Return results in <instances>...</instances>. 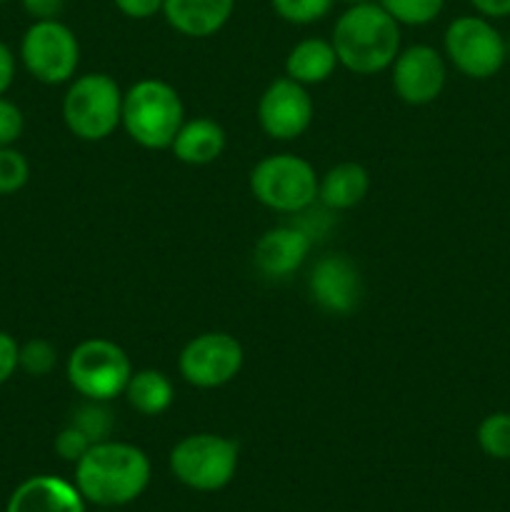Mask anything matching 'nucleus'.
Listing matches in <instances>:
<instances>
[{"mask_svg": "<svg viewBox=\"0 0 510 512\" xmlns=\"http://www.w3.org/2000/svg\"><path fill=\"white\" fill-rule=\"evenodd\" d=\"M470 3L485 18H505V15H510V0H470Z\"/></svg>", "mask_w": 510, "mask_h": 512, "instance_id": "33", "label": "nucleus"}, {"mask_svg": "<svg viewBox=\"0 0 510 512\" xmlns=\"http://www.w3.org/2000/svg\"><path fill=\"white\" fill-rule=\"evenodd\" d=\"M65 375L75 393L90 403H110L125 393L133 365L118 343L105 338H90L75 345L65 363Z\"/></svg>", "mask_w": 510, "mask_h": 512, "instance_id": "6", "label": "nucleus"}, {"mask_svg": "<svg viewBox=\"0 0 510 512\" xmlns=\"http://www.w3.org/2000/svg\"><path fill=\"white\" fill-rule=\"evenodd\" d=\"M370 175L360 163H338L320 178L318 200L328 210H350L365 200Z\"/></svg>", "mask_w": 510, "mask_h": 512, "instance_id": "19", "label": "nucleus"}, {"mask_svg": "<svg viewBox=\"0 0 510 512\" xmlns=\"http://www.w3.org/2000/svg\"><path fill=\"white\" fill-rule=\"evenodd\" d=\"M170 150H173L175 160L185 165L215 163L225 150V130L210 118L185 120Z\"/></svg>", "mask_w": 510, "mask_h": 512, "instance_id": "17", "label": "nucleus"}, {"mask_svg": "<svg viewBox=\"0 0 510 512\" xmlns=\"http://www.w3.org/2000/svg\"><path fill=\"white\" fill-rule=\"evenodd\" d=\"M115 8L133 20H148L155 13H163V0H113Z\"/></svg>", "mask_w": 510, "mask_h": 512, "instance_id": "30", "label": "nucleus"}, {"mask_svg": "<svg viewBox=\"0 0 510 512\" xmlns=\"http://www.w3.org/2000/svg\"><path fill=\"white\" fill-rule=\"evenodd\" d=\"M308 293L325 313L350 315L363 298V278L353 260L330 253L315 260L308 275Z\"/></svg>", "mask_w": 510, "mask_h": 512, "instance_id": "13", "label": "nucleus"}, {"mask_svg": "<svg viewBox=\"0 0 510 512\" xmlns=\"http://www.w3.org/2000/svg\"><path fill=\"white\" fill-rule=\"evenodd\" d=\"M90 445H93V440H90L83 430L75 428V425L70 423L68 428H63L58 435H55L53 448H55V453H58L60 460L75 465L85 453H88Z\"/></svg>", "mask_w": 510, "mask_h": 512, "instance_id": "27", "label": "nucleus"}, {"mask_svg": "<svg viewBox=\"0 0 510 512\" xmlns=\"http://www.w3.org/2000/svg\"><path fill=\"white\" fill-rule=\"evenodd\" d=\"M30 180V163L13 145L0 148V195H13L23 190Z\"/></svg>", "mask_w": 510, "mask_h": 512, "instance_id": "24", "label": "nucleus"}, {"mask_svg": "<svg viewBox=\"0 0 510 512\" xmlns=\"http://www.w3.org/2000/svg\"><path fill=\"white\" fill-rule=\"evenodd\" d=\"M123 115V90L110 75L85 73L70 80L63 98V120L70 133L85 143L110 138Z\"/></svg>", "mask_w": 510, "mask_h": 512, "instance_id": "4", "label": "nucleus"}, {"mask_svg": "<svg viewBox=\"0 0 510 512\" xmlns=\"http://www.w3.org/2000/svg\"><path fill=\"white\" fill-rule=\"evenodd\" d=\"M238 470V443L225 435H188L170 450V473L190 490L215 493L230 485Z\"/></svg>", "mask_w": 510, "mask_h": 512, "instance_id": "7", "label": "nucleus"}, {"mask_svg": "<svg viewBox=\"0 0 510 512\" xmlns=\"http://www.w3.org/2000/svg\"><path fill=\"white\" fill-rule=\"evenodd\" d=\"M243 345L228 333H200L185 343L178 355V370L193 388H223L243 368Z\"/></svg>", "mask_w": 510, "mask_h": 512, "instance_id": "10", "label": "nucleus"}, {"mask_svg": "<svg viewBox=\"0 0 510 512\" xmlns=\"http://www.w3.org/2000/svg\"><path fill=\"white\" fill-rule=\"evenodd\" d=\"M13 80H15V55L13 50L0 40V95L8 93Z\"/></svg>", "mask_w": 510, "mask_h": 512, "instance_id": "32", "label": "nucleus"}, {"mask_svg": "<svg viewBox=\"0 0 510 512\" xmlns=\"http://www.w3.org/2000/svg\"><path fill=\"white\" fill-rule=\"evenodd\" d=\"M98 512H115V508H100Z\"/></svg>", "mask_w": 510, "mask_h": 512, "instance_id": "35", "label": "nucleus"}, {"mask_svg": "<svg viewBox=\"0 0 510 512\" xmlns=\"http://www.w3.org/2000/svg\"><path fill=\"white\" fill-rule=\"evenodd\" d=\"M73 425L83 430L93 443H100V440H108L110 428H113V418L103 408V403H93L78 410V415L73 418Z\"/></svg>", "mask_w": 510, "mask_h": 512, "instance_id": "26", "label": "nucleus"}, {"mask_svg": "<svg viewBox=\"0 0 510 512\" xmlns=\"http://www.w3.org/2000/svg\"><path fill=\"white\" fill-rule=\"evenodd\" d=\"M475 438L488 458L510 460V413H493L483 418Z\"/></svg>", "mask_w": 510, "mask_h": 512, "instance_id": "21", "label": "nucleus"}, {"mask_svg": "<svg viewBox=\"0 0 510 512\" xmlns=\"http://www.w3.org/2000/svg\"><path fill=\"white\" fill-rule=\"evenodd\" d=\"M55 365H58V350L50 340L33 338L20 345L18 368L33 378H45V375L53 373Z\"/></svg>", "mask_w": 510, "mask_h": 512, "instance_id": "23", "label": "nucleus"}, {"mask_svg": "<svg viewBox=\"0 0 510 512\" xmlns=\"http://www.w3.org/2000/svg\"><path fill=\"white\" fill-rule=\"evenodd\" d=\"M185 123V105L178 90L158 78H145L123 93L120 125L130 140L145 150H165L173 145Z\"/></svg>", "mask_w": 510, "mask_h": 512, "instance_id": "3", "label": "nucleus"}, {"mask_svg": "<svg viewBox=\"0 0 510 512\" xmlns=\"http://www.w3.org/2000/svg\"><path fill=\"white\" fill-rule=\"evenodd\" d=\"M20 3L33 20H58L65 8V0H20Z\"/></svg>", "mask_w": 510, "mask_h": 512, "instance_id": "31", "label": "nucleus"}, {"mask_svg": "<svg viewBox=\"0 0 510 512\" xmlns=\"http://www.w3.org/2000/svg\"><path fill=\"white\" fill-rule=\"evenodd\" d=\"M313 98L308 88L295 80H273L260 95L258 123L263 133L273 140H295L313 123Z\"/></svg>", "mask_w": 510, "mask_h": 512, "instance_id": "11", "label": "nucleus"}, {"mask_svg": "<svg viewBox=\"0 0 510 512\" xmlns=\"http://www.w3.org/2000/svg\"><path fill=\"white\" fill-rule=\"evenodd\" d=\"M340 3H348V5H358V3H368V0H340Z\"/></svg>", "mask_w": 510, "mask_h": 512, "instance_id": "34", "label": "nucleus"}, {"mask_svg": "<svg viewBox=\"0 0 510 512\" xmlns=\"http://www.w3.org/2000/svg\"><path fill=\"white\" fill-rule=\"evenodd\" d=\"M310 248H313V238L308 230L293 228V225L270 228L255 243V268L268 278H288L305 263Z\"/></svg>", "mask_w": 510, "mask_h": 512, "instance_id": "14", "label": "nucleus"}, {"mask_svg": "<svg viewBox=\"0 0 510 512\" xmlns=\"http://www.w3.org/2000/svg\"><path fill=\"white\" fill-rule=\"evenodd\" d=\"M5 512H85V500L68 480L33 475L13 490Z\"/></svg>", "mask_w": 510, "mask_h": 512, "instance_id": "15", "label": "nucleus"}, {"mask_svg": "<svg viewBox=\"0 0 510 512\" xmlns=\"http://www.w3.org/2000/svg\"><path fill=\"white\" fill-rule=\"evenodd\" d=\"M20 60L38 83H70L80 63L78 38L60 20H35L20 40Z\"/></svg>", "mask_w": 510, "mask_h": 512, "instance_id": "8", "label": "nucleus"}, {"mask_svg": "<svg viewBox=\"0 0 510 512\" xmlns=\"http://www.w3.org/2000/svg\"><path fill=\"white\" fill-rule=\"evenodd\" d=\"M390 73L395 95L408 105L433 103L443 93L448 78L443 55L430 45H410L400 50L390 65Z\"/></svg>", "mask_w": 510, "mask_h": 512, "instance_id": "12", "label": "nucleus"}, {"mask_svg": "<svg viewBox=\"0 0 510 512\" xmlns=\"http://www.w3.org/2000/svg\"><path fill=\"white\" fill-rule=\"evenodd\" d=\"M25 130V115L13 100L0 95V148H8L20 140Z\"/></svg>", "mask_w": 510, "mask_h": 512, "instance_id": "28", "label": "nucleus"}, {"mask_svg": "<svg viewBox=\"0 0 510 512\" xmlns=\"http://www.w3.org/2000/svg\"><path fill=\"white\" fill-rule=\"evenodd\" d=\"M18 355H20V343L10 333L0 330V385L8 383L15 375L18 368Z\"/></svg>", "mask_w": 510, "mask_h": 512, "instance_id": "29", "label": "nucleus"}, {"mask_svg": "<svg viewBox=\"0 0 510 512\" xmlns=\"http://www.w3.org/2000/svg\"><path fill=\"white\" fill-rule=\"evenodd\" d=\"M123 395L135 413L148 415V418L163 415L175 400V390L168 375L153 368L133 370Z\"/></svg>", "mask_w": 510, "mask_h": 512, "instance_id": "20", "label": "nucleus"}, {"mask_svg": "<svg viewBox=\"0 0 510 512\" xmlns=\"http://www.w3.org/2000/svg\"><path fill=\"white\" fill-rule=\"evenodd\" d=\"M315 168L293 153H278L263 158L250 170V193L265 208L275 213H305L318 200Z\"/></svg>", "mask_w": 510, "mask_h": 512, "instance_id": "5", "label": "nucleus"}, {"mask_svg": "<svg viewBox=\"0 0 510 512\" xmlns=\"http://www.w3.org/2000/svg\"><path fill=\"white\" fill-rule=\"evenodd\" d=\"M0 3H8V0H0Z\"/></svg>", "mask_w": 510, "mask_h": 512, "instance_id": "37", "label": "nucleus"}, {"mask_svg": "<svg viewBox=\"0 0 510 512\" xmlns=\"http://www.w3.org/2000/svg\"><path fill=\"white\" fill-rule=\"evenodd\" d=\"M335 0H270L275 13L293 25H310L325 18Z\"/></svg>", "mask_w": 510, "mask_h": 512, "instance_id": "25", "label": "nucleus"}, {"mask_svg": "<svg viewBox=\"0 0 510 512\" xmlns=\"http://www.w3.org/2000/svg\"><path fill=\"white\" fill-rule=\"evenodd\" d=\"M398 25H428L443 10L445 0H378Z\"/></svg>", "mask_w": 510, "mask_h": 512, "instance_id": "22", "label": "nucleus"}, {"mask_svg": "<svg viewBox=\"0 0 510 512\" xmlns=\"http://www.w3.org/2000/svg\"><path fill=\"white\" fill-rule=\"evenodd\" d=\"M150 460L140 448L118 440H100L75 463V488L98 508H120L145 493Z\"/></svg>", "mask_w": 510, "mask_h": 512, "instance_id": "1", "label": "nucleus"}, {"mask_svg": "<svg viewBox=\"0 0 510 512\" xmlns=\"http://www.w3.org/2000/svg\"><path fill=\"white\" fill-rule=\"evenodd\" d=\"M443 45L450 63L473 80L493 78L508 58L503 35L480 15L455 18L445 30Z\"/></svg>", "mask_w": 510, "mask_h": 512, "instance_id": "9", "label": "nucleus"}, {"mask_svg": "<svg viewBox=\"0 0 510 512\" xmlns=\"http://www.w3.org/2000/svg\"><path fill=\"white\" fill-rule=\"evenodd\" d=\"M235 0H163V15L185 38H210L230 20Z\"/></svg>", "mask_w": 510, "mask_h": 512, "instance_id": "16", "label": "nucleus"}, {"mask_svg": "<svg viewBox=\"0 0 510 512\" xmlns=\"http://www.w3.org/2000/svg\"><path fill=\"white\" fill-rule=\"evenodd\" d=\"M508 55H510V43H508Z\"/></svg>", "mask_w": 510, "mask_h": 512, "instance_id": "36", "label": "nucleus"}, {"mask_svg": "<svg viewBox=\"0 0 510 512\" xmlns=\"http://www.w3.org/2000/svg\"><path fill=\"white\" fill-rule=\"evenodd\" d=\"M338 65V55L330 40L305 38L285 58V75L308 88V85L325 83Z\"/></svg>", "mask_w": 510, "mask_h": 512, "instance_id": "18", "label": "nucleus"}, {"mask_svg": "<svg viewBox=\"0 0 510 512\" xmlns=\"http://www.w3.org/2000/svg\"><path fill=\"white\" fill-rule=\"evenodd\" d=\"M338 63L355 75L383 73L400 53V25L380 3L350 5L333 28Z\"/></svg>", "mask_w": 510, "mask_h": 512, "instance_id": "2", "label": "nucleus"}]
</instances>
